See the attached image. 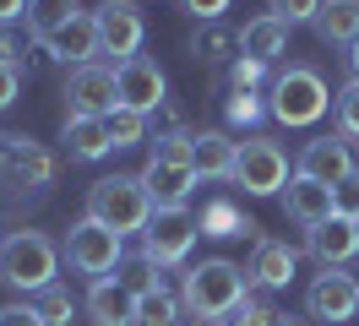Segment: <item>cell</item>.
Masks as SVG:
<instances>
[{
  "label": "cell",
  "instance_id": "cell-1",
  "mask_svg": "<svg viewBox=\"0 0 359 326\" xmlns=\"http://www.w3.org/2000/svg\"><path fill=\"white\" fill-rule=\"evenodd\" d=\"M245 299H250V278L234 266V261H224V256L191 266V272H185V288H180L185 315H191V321H212V326L229 321Z\"/></svg>",
  "mask_w": 359,
  "mask_h": 326
},
{
  "label": "cell",
  "instance_id": "cell-2",
  "mask_svg": "<svg viewBox=\"0 0 359 326\" xmlns=\"http://www.w3.org/2000/svg\"><path fill=\"white\" fill-rule=\"evenodd\" d=\"M153 191H147V179L142 174H109V179H98L88 191V217H98L104 229L114 234H147V223H153Z\"/></svg>",
  "mask_w": 359,
  "mask_h": 326
},
{
  "label": "cell",
  "instance_id": "cell-3",
  "mask_svg": "<svg viewBox=\"0 0 359 326\" xmlns=\"http://www.w3.org/2000/svg\"><path fill=\"white\" fill-rule=\"evenodd\" d=\"M60 272V256H55V239L39 234V229H17V234H6L0 245V283L6 288H17V294H39L49 288Z\"/></svg>",
  "mask_w": 359,
  "mask_h": 326
},
{
  "label": "cell",
  "instance_id": "cell-4",
  "mask_svg": "<svg viewBox=\"0 0 359 326\" xmlns=\"http://www.w3.org/2000/svg\"><path fill=\"white\" fill-rule=\"evenodd\" d=\"M267 109H272L278 125L305 130V125H316V120L332 109V93H327V82H321V71H311V65H289V71L272 76V104Z\"/></svg>",
  "mask_w": 359,
  "mask_h": 326
},
{
  "label": "cell",
  "instance_id": "cell-5",
  "mask_svg": "<svg viewBox=\"0 0 359 326\" xmlns=\"http://www.w3.org/2000/svg\"><path fill=\"white\" fill-rule=\"evenodd\" d=\"M120 256H126V239L114 234V229H104L98 217H76L66 229V261H71V272H82V278H109L114 266H120Z\"/></svg>",
  "mask_w": 359,
  "mask_h": 326
},
{
  "label": "cell",
  "instance_id": "cell-6",
  "mask_svg": "<svg viewBox=\"0 0 359 326\" xmlns=\"http://www.w3.org/2000/svg\"><path fill=\"white\" fill-rule=\"evenodd\" d=\"M229 179L245 196H283V185H289V158H283L278 142L250 136V142H240V152H234V174H229Z\"/></svg>",
  "mask_w": 359,
  "mask_h": 326
},
{
  "label": "cell",
  "instance_id": "cell-7",
  "mask_svg": "<svg viewBox=\"0 0 359 326\" xmlns=\"http://www.w3.org/2000/svg\"><path fill=\"white\" fill-rule=\"evenodd\" d=\"M196 212H185V207H158L153 223H147V234H142V261H153V266H175L185 261V250L196 245Z\"/></svg>",
  "mask_w": 359,
  "mask_h": 326
},
{
  "label": "cell",
  "instance_id": "cell-8",
  "mask_svg": "<svg viewBox=\"0 0 359 326\" xmlns=\"http://www.w3.org/2000/svg\"><path fill=\"white\" fill-rule=\"evenodd\" d=\"M114 87H120V109H136V114H147V120L169 104V76H163V65L147 60V55L114 65Z\"/></svg>",
  "mask_w": 359,
  "mask_h": 326
},
{
  "label": "cell",
  "instance_id": "cell-9",
  "mask_svg": "<svg viewBox=\"0 0 359 326\" xmlns=\"http://www.w3.org/2000/svg\"><path fill=\"white\" fill-rule=\"evenodd\" d=\"M66 104L71 114H88V120H104V114H114L120 109V87H114V65H71L66 76Z\"/></svg>",
  "mask_w": 359,
  "mask_h": 326
},
{
  "label": "cell",
  "instance_id": "cell-10",
  "mask_svg": "<svg viewBox=\"0 0 359 326\" xmlns=\"http://www.w3.org/2000/svg\"><path fill=\"white\" fill-rule=\"evenodd\" d=\"M98 55H114V65H126L142 55V11H136L131 0H104L98 11Z\"/></svg>",
  "mask_w": 359,
  "mask_h": 326
},
{
  "label": "cell",
  "instance_id": "cell-11",
  "mask_svg": "<svg viewBox=\"0 0 359 326\" xmlns=\"http://www.w3.org/2000/svg\"><path fill=\"white\" fill-rule=\"evenodd\" d=\"M305 310H311L316 321H327V326L354 321V315H359V283H354V272L327 266V272L305 288Z\"/></svg>",
  "mask_w": 359,
  "mask_h": 326
},
{
  "label": "cell",
  "instance_id": "cell-12",
  "mask_svg": "<svg viewBox=\"0 0 359 326\" xmlns=\"http://www.w3.org/2000/svg\"><path fill=\"white\" fill-rule=\"evenodd\" d=\"M0 179L6 185H55V158L33 136H0Z\"/></svg>",
  "mask_w": 359,
  "mask_h": 326
},
{
  "label": "cell",
  "instance_id": "cell-13",
  "mask_svg": "<svg viewBox=\"0 0 359 326\" xmlns=\"http://www.w3.org/2000/svg\"><path fill=\"white\" fill-rule=\"evenodd\" d=\"M354 147H348V136H316V142H305V152H299V169L305 179H316V185H343L348 174H354Z\"/></svg>",
  "mask_w": 359,
  "mask_h": 326
},
{
  "label": "cell",
  "instance_id": "cell-14",
  "mask_svg": "<svg viewBox=\"0 0 359 326\" xmlns=\"http://www.w3.org/2000/svg\"><path fill=\"white\" fill-rule=\"evenodd\" d=\"M142 179H147V191H153V207H185L191 191L202 185L196 163H185V158H147Z\"/></svg>",
  "mask_w": 359,
  "mask_h": 326
},
{
  "label": "cell",
  "instance_id": "cell-15",
  "mask_svg": "<svg viewBox=\"0 0 359 326\" xmlns=\"http://www.w3.org/2000/svg\"><path fill=\"white\" fill-rule=\"evenodd\" d=\"M283 212H289L299 229H316V223L337 217V196H332V185H316L305 174H294L289 185H283Z\"/></svg>",
  "mask_w": 359,
  "mask_h": 326
},
{
  "label": "cell",
  "instance_id": "cell-16",
  "mask_svg": "<svg viewBox=\"0 0 359 326\" xmlns=\"http://www.w3.org/2000/svg\"><path fill=\"white\" fill-rule=\"evenodd\" d=\"M305 245H311V256L321 261V266L359 261V223H354V217H327V223L305 229Z\"/></svg>",
  "mask_w": 359,
  "mask_h": 326
},
{
  "label": "cell",
  "instance_id": "cell-17",
  "mask_svg": "<svg viewBox=\"0 0 359 326\" xmlns=\"http://www.w3.org/2000/svg\"><path fill=\"white\" fill-rule=\"evenodd\" d=\"M44 55H55V60H66V65H88L93 55H98V17H93V11H76L66 27H55L44 39Z\"/></svg>",
  "mask_w": 359,
  "mask_h": 326
},
{
  "label": "cell",
  "instance_id": "cell-18",
  "mask_svg": "<svg viewBox=\"0 0 359 326\" xmlns=\"http://www.w3.org/2000/svg\"><path fill=\"white\" fill-rule=\"evenodd\" d=\"M88 315L93 326H136V294L120 278H98L88 294Z\"/></svg>",
  "mask_w": 359,
  "mask_h": 326
},
{
  "label": "cell",
  "instance_id": "cell-19",
  "mask_svg": "<svg viewBox=\"0 0 359 326\" xmlns=\"http://www.w3.org/2000/svg\"><path fill=\"white\" fill-rule=\"evenodd\" d=\"M283 49H289V22H283V17L262 11L256 22H245V27H240V55H245V60L272 65Z\"/></svg>",
  "mask_w": 359,
  "mask_h": 326
},
{
  "label": "cell",
  "instance_id": "cell-20",
  "mask_svg": "<svg viewBox=\"0 0 359 326\" xmlns=\"http://www.w3.org/2000/svg\"><path fill=\"white\" fill-rule=\"evenodd\" d=\"M294 266H299V256L283 239H256V250H250V283L256 288H289Z\"/></svg>",
  "mask_w": 359,
  "mask_h": 326
},
{
  "label": "cell",
  "instance_id": "cell-21",
  "mask_svg": "<svg viewBox=\"0 0 359 326\" xmlns=\"http://www.w3.org/2000/svg\"><path fill=\"white\" fill-rule=\"evenodd\" d=\"M66 152L76 158V163H98L104 152H114V142H109V125L104 120H88V114H66Z\"/></svg>",
  "mask_w": 359,
  "mask_h": 326
},
{
  "label": "cell",
  "instance_id": "cell-22",
  "mask_svg": "<svg viewBox=\"0 0 359 326\" xmlns=\"http://www.w3.org/2000/svg\"><path fill=\"white\" fill-rule=\"evenodd\" d=\"M234 152H240V142H229L224 130H196L191 163H196L202 179H229V174H234Z\"/></svg>",
  "mask_w": 359,
  "mask_h": 326
},
{
  "label": "cell",
  "instance_id": "cell-23",
  "mask_svg": "<svg viewBox=\"0 0 359 326\" xmlns=\"http://www.w3.org/2000/svg\"><path fill=\"white\" fill-rule=\"evenodd\" d=\"M196 229H202L207 239H240L250 234L256 223H250L234 201H224V196H212V201H202V212H196Z\"/></svg>",
  "mask_w": 359,
  "mask_h": 326
},
{
  "label": "cell",
  "instance_id": "cell-24",
  "mask_svg": "<svg viewBox=\"0 0 359 326\" xmlns=\"http://www.w3.org/2000/svg\"><path fill=\"white\" fill-rule=\"evenodd\" d=\"M316 33L327 43H354L359 39V0H321Z\"/></svg>",
  "mask_w": 359,
  "mask_h": 326
},
{
  "label": "cell",
  "instance_id": "cell-25",
  "mask_svg": "<svg viewBox=\"0 0 359 326\" xmlns=\"http://www.w3.org/2000/svg\"><path fill=\"white\" fill-rule=\"evenodd\" d=\"M234 49H240V33H229V27H218V22H202V27L191 33V55H196V60H207V65L240 60Z\"/></svg>",
  "mask_w": 359,
  "mask_h": 326
},
{
  "label": "cell",
  "instance_id": "cell-26",
  "mask_svg": "<svg viewBox=\"0 0 359 326\" xmlns=\"http://www.w3.org/2000/svg\"><path fill=\"white\" fill-rule=\"evenodd\" d=\"M44 49V39L33 33V27H0V65H17V71H33V60L27 55H39Z\"/></svg>",
  "mask_w": 359,
  "mask_h": 326
},
{
  "label": "cell",
  "instance_id": "cell-27",
  "mask_svg": "<svg viewBox=\"0 0 359 326\" xmlns=\"http://www.w3.org/2000/svg\"><path fill=\"white\" fill-rule=\"evenodd\" d=\"M71 17H76V0H27V27L39 39H49L55 27H66Z\"/></svg>",
  "mask_w": 359,
  "mask_h": 326
},
{
  "label": "cell",
  "instance_id": "cell-28",
  "mask_svg": "<svg viewBox=\"0 0 359 326\" xmlns=\"http://www.w3.org/2000/svg\"><path fill=\"white\" fill-rule=\"evenodd\" d=\"M33 310H39L44 326H71V315H76V304H71V294L60 288V283L39 288V294H33Z\"/></svg>",
  "mask_w": 359,
  "mask_h": 326
},
{
  "label": "cell",
  "instance_id": "cell-29",
  "mask_svg": "<svg viewBox=\"0 0 359 326\" xmlns=\"http://www.w3.org/2000/svg\"><path fill=\"white\" fill-rule=\"evenodd\" d=\"M175 321H185V315H180V299L169 294V288L136 299V326H175Z\"/></svg>",
  "mask_w": 359,
  "mask_h": 326
},
{
  "label": "cell",
  "instance_id": "cell-30",
  "mask_svg": "<svg viewBox=\"0 0 359 326\" xmlns=\"http://www.w3.org/2000/svg\"><path fill=\"white\" fill-rule=\"evenodd\" d=\"M104 125H109L114 147H142L147 142V114H136V109H114V114H104Z\"/></svg>",
  "mask_w": 359,
  "mask_h": 326
},
{
  "label": "cell",
  "instance_id": "cell-31",
  "mask_svg": "<svg viewBox=\"0 0 359 326\" xmlns=\"http://www.w3.org/2000/svg\"><path fill=\"white\" fill-rule=\"evenodd\" d=\"M332 104H337V136L359 142V76H354V82H343V93H337Z\"/></svg>",
  "mask_w": 359,
  "mask_h": 326
},
{
  "label": "cell",
  "instance_id": "cell-32",
  "mask_svg": "<svg viewBox=\"0 0 359 326\" xmlns=\"http://www.w3.org/2000/svg\"><path fill=\"white\" fill-rule=\"evenodd\" d=\"M120 283L131 288L136 299H147V294H158V288H163V283H158V266H153V261H142V256L126 266V278H120Z\"/></svg>",
  "mask_w": 359,
  "mask_h": 326
},
{
  "label": "cell",
  "instance_id": "cell-33",
  "mask_svg": "<svg viewBox=\"0 0 359 326\" xmlns=\"http://www.w3.org/2000/svg\"><path fill=\"white\" fill-rule=\"evenodd\" d=\"M278 315L283 310H272V304H256V299H245L229 321H218V326H278Z\"/></svg>",
  "mask_w": 359,
  "mask_h": 326
},
{
  "label": "cell",
  "instance_id": "cell-34",
  "mask_svg": "<svg viewBox=\"0 0 359 326\" xmlns=\"http://www.w3.org/2000/svg\"><path fill=\"white\" fill-rule=\"evenodd\" d=\"M267 11H272V17H283L294 27V22H316V17H321V0H272Z\"/></svg>",
  "mask_w": 359,
  "mask_h": 326
},
{
  "label": "cell",
  "instance_id": "cell-35",
  "mask_svg": "<svg viewBox=\"0 0 359 326\" xmlns=\"http://www.w3.org/2000/svg\"><path fill=\"white\" fill-rule=\"evenodd\" d=\"M332 196H337V217H354V223H359V169L348 174V179H343Z\"/></svg>",
  "mask_w": 359,
  "mask_h": 326
},
{
  "label": "cell",
  "instance_id": "cell-36",
  "mask_svg": "<svg viewBox=\"0 0 359 326\" xmlns=\"http://www.w3.org/2000/svg\"><path fill=\"white\" fill-rule=\"evenodd\" d=\"M256 114H262V104H256V93H234V98H229V120H234V125H250Z\"/></svg>",
  "mask_w": 359,
  "mask_h": 326
},
{
  "label": "cell",
  "instance_id": "cell-37",
  "mask_svg": "<svg viewBox=\"0 0 359 326\" xmlns=\"http://www.w3.org/2000/svg\"><path fill=\"white\" fill-rule=\"evenodd\" d=\"M262 71H267V65H256V60H245V55H240V60H234V71H229V82H234V93H250V82H256Z\"/></svg>",
  "mask_w": 359,
  "mask_h": 326
},
{
  "label": "cell",
  "instance_id": "cell-38",
  "mask_svg": "<svg viewBox=\"0 0 359 326\" xmlns=\"http://www.w3.org/2000/svg\"><path fill=\"white\" fill-rule=\"evenodd\" d=\"M17 87H22V71L17 65H0V114L17 104Z\"/></svg>",
  "mask_w": 359,
  "mask_h": 326
},
{
  "label": "cell",
  "instance_id": "cell-39",
  "mask_svg": "<svg viewBox=\"0 0 359 326\" xmlns=\"http://www.w3.org/2000/svg\"><path fill=\"white\" fill-rule=\"evenodd\" d=\"M180 6H185L196 22H218V17L229 11V0H180Z\"/></svg>",
  "mask_w": 359,
  "mask_h": 326
},
{
  "label": "cell",
  "instance_id": "cell-40",
  "mask_svg": "<svg viewBox=\"0 0 359 326\" xmlns=\"http://www.w3.org/2000/svg\"><path fill=\"white\" fill-rule=\"evenodd\" d=\"M0 326H44V321H39L33 304H6V310H0Z\"/></svg>",
  "mask_w": 359,
  "mask_h": 326
},
{
  "label": "cell",
  "instance_id": "cell-41",
  "mask_svg": "<svg viewBox=\"0 0 359 326\" xmlns=\"http://www.w3.org/2000/svg\"><path fill=\"white\" fill-rule=\"evenodd\" d=\"M22 17H27V0H0V27H11Z\"/></svg>",
  "mask_w": 359,
  "mask_h": 326
},
{
  "label": "cell",
  "instance_id": "cell-42",
  "mask_svg": "<svg viewBox=\"0 0 359 326\" xmlns=\"http://www.w3.org/2000/svg\"><path fill=\"white\" fill-rule=\"evenodd\" d=\"M348 65H354V76H359V39L348 43Z\"/></svg>",
  "mask_w": 359,
  "mask_h": 326
},
{
  "label": "cell",
  "instance_id": "cell-43",
  "mask_svg": "<svg viewBox=\"0 0 359 326\" xmlns=\"http://www.w3.org/2000/svg\"><path fill=\"white\" fill-rule=\"evenodd\" d=\"M278 326H299V321H289V315H278Z\"/></svg>",
  "mask_w": 359,
  "mask_h": 326
},
{
  "label": "cell",
  "instance_id": "cell-44",
  "mask_svg": "<svg viewBox=\"0 0 359 326\" xmlns=\"http://www.w3.org/2000/svg\"><path fill=\"white\" fill-rule=\"evenodd\" d=\"M354 283H359V266H354Z\"/></svg>",
  "mask_w": 359,
  "mask_h": 326
},
{
  "label": "cell",
  "instance_id": "cell-45",
  "mask_svg": "<svg viewBox=\"0 0 359 326\" xmlns=\"http://www.w3.org/2000/svg\"><path fill=\"white\" fill-rule=\"evenodd\" d=\"M0 245H6V234H0Z\"/></svg>",
  "mask_w": 359,
  "mask_h": 326
}]
</instances>
